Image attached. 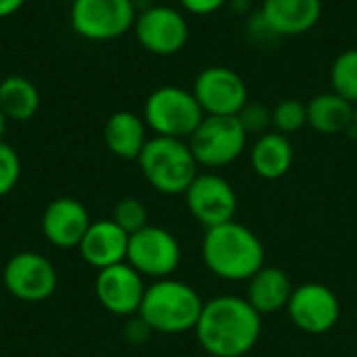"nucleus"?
I'll use <instances>...</instances> for the list:
<instances>
[{
  "instance_id": "1",
  "label": "nucleus",
  "mask_w": 357,
  "mask_h": 357,
  "mask_svg": "<svg viewBox=\"0 0 357 357\" xmlns=\"http://www.w3.org/2000/svg\"><path fill=\"white\" fill-rule=\"evenodd\" d=\"M195 335L211 357H245L261 337V316L247 299L220 295L203 305Z\"/></svg>"
},
{
  "instance_id": "2",
  "label": "nucleus",
  "mask_w": 357,
  "mask_h": 357,
  "mask_svg": "<svg viewBox=\"0 0 357 357\" xmlns=\"http://www.w3.org/2000/svg\"><path fill=\"white\" fill-rule=\"evenodd\" d=\"M201 257L207 270L226 282H245L266 266L261 238L236 220L205 230Z\"/></svg>"
},
{
  "instance_id": "3",
  "label": "nucleus",
  "mask_w": 357,
  "mask_h": 357,
  "mask_svg": "<svg viewBox=\"0 0 357 357\" xmlns=\"http://www.w3.org/2000/svg\"><path fill=\"white\" fill-rule=\"evenodd\" d=\"M205 301L195 287L176 280L161 278L146 287L138 318L161 335H182L195 331Z\"/></svg>"
},
{
  "instance_id": "4",
  "label": "nucleus",
  "mask_w": 357,
  "mask_h": 357,
  "mask_svg": "<svg viewBox=\"0 0 357 357\" xmlns=\"http://www.w3.org/2000/svg\"><path fill=\"white\" fill-rule=\"evenodd\" d=\"M144 180L161 195H184L199 176V163L186 140L153 136L138 157Z\"/></svg>"
},
{
  "instance_id": "5",
  "label": "nucleus",
  "mask_w": 357,
  "mask_h": 357,
  "mask_svg": "<svg viewBox=\"0 0 357 357\" xmlns=\"http://www.w3.org/2000/svg\"><path fill=\"white\" fill-rule=\"evenodd\" d=\"M203 117L205 113L192 90L180 86H161L144 100L142 119L155 136L188 140Z\"/></svg>"
},
{
  "instance_id": "6",
  "label": "nucleus",
  "mask_w": 357,
  "mask_h": 357,
  "mask_svg": "<svg viewBox=\"0 0 357 357\" xmlns=\"http://www.w3.org/2000/svg\"><path fill=\"white\" fill-rule=\"evenodd\" d=\"M247 140L249 136L236 115H205L186 142L199 167L220 169L243 155Z\"/></svg>"
},
{
  "instance_id": "7",
  "label": "nucleus",
  "mask_w": 357,
  "mask_h": 357,
  "mask_svg": "<svg viewBox=\"0 0 357 357\" xmlns=\"http://www.w3.org/2000/svg\"><path fill=\"white\" fill-rule=\"evenodd\" d=\"M134 0H73L71 29L90 42H109L126 36L136 21Z\"/></svg>"
},
{
  "instance_id": "8",
  "label": "nucleus",
  "mask_w": 357,
  "mask_h": 357,
  "mask_svg": "<svg viewBox=\"0 0 357 357\" xmlns=\"http://www.w3.org/2000/svg\"><path fill=\"white\" fill-rule=\"evenodd\" d=\"M126 261L142 278H172V274L180 268L182 247L169 230L149 224L130 236Z\"/></svg>"
},
{
  "instance_id": "9",
  "label": "nucleus",
  "mask_w": 357,
  "mask_h": 357,
  "mask_svg": "<svg viewBox=\"0 0 357 357\" xmlns=\"http://www.w3.org/2000/svg\"><path fill=\"white\" fill-rule=\"evenodd\" d=\"M134 36L138 44L157 56H172L178 54L190 38V27L186 17L165 4L149 6L136 15L134 21Z\"/></svg>"
},
{
  "instance_id": "10",
  "label": "nucleus",
  "mask_w": 357,
  "mask_h": 357,
  "mask_svg": "<svg viewBox=\"0 0 357 357\" xmlns=\"http://www.w3.org/2000/svg\"><path fill=\"white\" fill-rule=\"evenodd\" d=\"M192 94L205 115H238L249 102L247 82L226 65L205 67L192 84Z\"/></svg>"
},
{
  "instance_id": "11",
  "label": "nucleus",
  "mask_w": 357,
  "mask_h": 357,
  "mask_svg": "<svg viewBox=\"0 0 357 357\" xmlns=\"http://www.w3.org/2000/svg\"><path fill=\"white\" fill-rule=\"evenodd\" d=\"M2 282L8 295L25 303H40L52 297L56 291V270L36 251H21L15 253L2 272Z\"/></svg>"
},
{
  "instance_id": "12",
  "label": "nucleus",
  "mask_w": 357,
  "mask_h": 357,
  "mask_svg": "<svg viewBox=\"0 0 357 357\" xmlns=\"http://www.w3.org/2000/svg\"><path fill=\"white\" fill-rule=\"evenodd\" d=\"M184 199L190 215L203 224L205 230L232 222L238 207V197L232 184L213 172L199 174L184 192Z\"/></svg>"
},
{
  "instance_id": "13",
  "label": "nucleus",
  "mask_w": 357,
  "mask_h": 357,
  "mask_svg": "<svg viewBox=\"0 0 357 357\" xmlns=\"http://www.w3.org/2000/svg\"><path fill=\"white\" fill-rule=\"evenodd\" d=\"M291 322L307 335H324L333 331L341 318V303L333 289L320 282L295 287L287 305Z\"/></svg>"
},
{
  "instance_id": "14",
  "label": "nucleus",
  "mask_w": 357,
  "mask_h": 357,
  "mask_svg": "<svg viewBox=\"0 0 357 357\" xmlns=\"http://www.w3.org/2000/svg\"><path fill=\"white\" fill-rule=\"evenodd\" d=\"M98 303L113 316H138L146 284L144 278L128 264H117L105 270H98L94 282Z\"/></svg>"
},
{
  "instance_id": "15",
  "label": "nucleus",
  "mask_w": 357,
  "mask_h": 357,
  "mask_svg": "<svg viewBox=\"0 0 357 357\" xmlns=\"http://www.w3.org/2000/svg\"><path fill=\"white\" fill-rule=\"evenodd\" d=\"M90 224L92 220L88 215V209L71 197H61L48 203L40 222L44 238L59 249L79 247Z\"/></svg>"
},
{
  "instance_id": "16",
  "label": "nucleus",
  "mask_w": 357,
  "mask_h": 357,
  "mask_svg": "<svg viewBox=\"0 0 357 357\" xmlns=\"http://www.w3.org/2000/svg\"><path fill=\"white\" fill-rule=\"evenodd\" d=\"M322 10V0H264L259 15L276 38H293L312 31Z\"/></svg>"
},
{
  "instance_id": "17",
  "label": "nucleus",
  "mask_w": 357,
  "mask_h": 357,
  "mask_svg": "<svg viewBox=\"0 0 357 357\" xmlns=\"http://www.w3.org/2000/svg\"><path fill=\"white\" fill-rule=\"evenodd\" d=\"M128 243L130 234H126L113 220H98L90 224L77 249L88 266L105 270L126 261Z\"/></svg>"
},
{
  "instance_id": "18",
  "label": "nucleus",
  "mask_w": 357,
  "mask_h": 357,
  "mask_svg": "<svg viewBox=\"0 0 357 357\" xmlns=\"http://www.w3.org/2000/svg\"><path fill=\"white\" fill-rule=\"evenodd\" d=\"M295 159V149L289 136L270 130L255 138L249 151L251 169L264 180H280L289 174Z\"/></svg>"
},
{
  "instance_id": "19",
  "label": "nucleus",
  "mask_w": 357,
  "mask_h": 357,
  "mask_svg": "<svg viewBox=\"0 0 357 357\" xmlns=\"http://www.w3.org/2000/svg\"><path fill=\"white\" fill-rule=\"evenodd\" d=\"M247 301L249 305L259 314H278L287 310L291 295L295 291L289 274L280 268H268L264 266L253 278L247 280Z\"/></svg>"
},
{
  "instance_id": "20",
  "label": "nucleus",
  "mask_w": 357,
  "mask_h": 357,
  "mask_svg": "<svg viewBox=\"0 0 357 357\" xmlns=\"http://www.w3.org/2000/svg\"><path fill=\"white\" fill-rule=\"evenodd\" d=\"M146 123L140 115L132 111H117L105 123V144L107 149L126 161H138L144 144L149 142Z\"/></svg>"
},
{
  "instance_id": "21",
  "label": "nucleus",
  "mask_w": 357,
  "mask_h": 357,
  "mask_svg": "<svg viewBox=\"0 0 357 357\" xmlns=\"http://www.w3.org/2000/svg\"><path fill=\"white\" fill-rule=\"evenodd\" d=\"M354 111L356 105L337 92H320L307 102V126L326 136L343 134L354 130Z\"/></svg>"
},
{
  "instance_id": "22",
  "label": "nucleus",
  "mask_w": 357,
  "mask_h": 357,
  "mask_svg": "<svg viewBox=\"0 0 357 357\" xmlns=\"http://www.w3.org/2000/svg\"><path fill=\"white\" fill-rule=\"evenodd\" d=\"M40 109V92L23 75H6L0 82V111L8 121H29Z\"/></svg>"
},
{
  "instance_id": "23",
  "label": "nucleus",
  "mask_w": 357,
  "mask_h": 357,
  "mask_svg": "<svg viewBox=\"0 0 357 357\" xmlns=\"http://www.w3.org/2000/svg\"><path fill=\"white\" fill-rule=\"evenodd\" d=\"M331 88L357 105V48H347L335 56L331 65Z\"/></svg>"
},
{
  "instance_id": "24",
  "label": "nucleus",
  "mask_w": 357,
  "mask_h": 357,
  "mask_svg": "<svg viewBox=\"0 0 357 357\" xmlns=\"http://www.w3.org/2000/svg\"><path fill=\"white\" fill-rule=\"evenodd\" d=\"M307 126V105L297 98H284L272 109V128L284 136L297 134Z\"/></svg>"
},
{
  "instance_id": "25",
  "label": "nucleus",
  "mask_w": 357,
  "mask_h": 357,
  "mask_svg": "<svg viewBox=\"0 0 357 357\" xmlns=\"http://www.w3.org/2000/svg\"><path fill=\"white\" fill-rule=\"evenodd\" d=\"M126 234H136L144 226H149V211L140 199L126 197L113 207V218H111Z\"/></svg>"
},
{
  "instance_id": "26",
  "label": "nucleus",
  "mask_w": 357,
  "mask_h": 357,
  "mask_svg": "<svg viewBox=\"0 0 357 357\" xmlns=\"http://www.w3.org/2000/svg\"><path fill=\"white\" fill-rule=\"evenodd\" d=\"M243 130L247 132V136H261L266 132H270L272 128V109L261 105V102H247L241 113L236 115Z\"/></svg>"
},
{
  "instance_id": "27",
  "label": "nucleus",
  "mask_w": 357,
  "mask_h": 357,
  "mask_svg": "<svg viewBox=\"0 0 357 357\" xmlns=\"http://www.w3.org/2000/svg\"><path fill=\"white\" fill-rule=\"evenodd\" d=\"M21 176V161L17 151L0 140V199L10 195Z\"/></svg>"
},
{
  "instance_id": "28",
  "label": "nucleus",
  "mask_w": 357,
  "mask_h": 357,
  "mask_svg": "<svg viewBox=\"0 0 357 357\" xmlns=\"http://www.w3.org/2000/svg\"><path fill=\"white\" fill-rule=\"evenodd\" d=\"M230 0H180L182 8L190 15H199V17H207L218 13L220 8H224Z\"/></svg>"
},
{
  "instance_id": "29",
  "label": "nucleus",
  "mask_w": 357,
  "mask_h": 357,
  "mask_svg": "<svg viewBox=\"0 0 357 357\" xmlns=\"http://www.w3.org/2000/svg\"><path fill=\"white\" fill-rule=\"evenodd\" d=\"M151 333H153V331H151L140 318H136L134 322H130L128 328H126V337H128L130 343H144V341L149 339Z\"/></svg>"
},
{
  "instance_id": "30",
  "label": "nucleus",
  "mask_w": 357,
  "mask_h": 357,
  "mask_svg": "<svg viewBox=\"0 0 357 357\" xmlns=\"http://www.w3.org/2000/svg\"><path fill=\"white\" fill-rule=\"evenodd\" d=\"M27 0H0V19L15 15Z\"/></svg>"
},
{
  "instance_id": "31",
  "label": "nucleus",
  "mask_w": 357,
  "mask_h": 357,
  "mask_svg": "<svg viewBox=\"0 0 357 357\" xmlns=\"http://www.w3.org/2000/svg\"><path fill=\"white\" fill-rule=\"evenodd\" d=\"M6 126H8V117L0 111V140H2L4 134H6Z\"/></svg>"
},
{
  "instance_id": "32",
  "label": "nucleus",
  "mask_w": 357,
  "mask_h": 357,
  "mask_svg": "<svg viewBox=\"0 0 357 357\" xmlns=\"http://www.w3.org/2000/svg\"><path fill=\"white\" fill-rule=\"evenodd\" d=\"M354 130L357 132V105H356V111H354Z\"/></svg>"
},
{
  "instance_id": "33",
  "label": "nucleus",
  "mask_w": 357,
  "mask_h": 357,
  "mask_svg": "<svg viewBox=\"0 0 357 357\" xmlns=\"http://www.w3.org/2000/svg\"><path fill=\"white\" fill-rule=\"evenodd\" d=\"M249 2H259V4H261V2H264V0H249Z\"/></svg>"
}]
</instances>
